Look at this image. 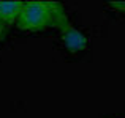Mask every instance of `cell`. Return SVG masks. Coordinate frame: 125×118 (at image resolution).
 Wrapping results in <instances>:
<instances>
[{"label": "cell", "mask_w": 125, "mask_h": 118, "mask_svg": "<svg viewBox=\"0 0 125 118\" xmlns=\"http://www.w3.org/2000/svg\"><path fill=\"white\" fill-rule=\"evenodd\" d=\"M68 24L67 16L63 13L62 5L54 2H24V8L19 16L18 25L25 32H38L48 27H65Z\"/></svg>", "instance_id": "obj_1"}, {"label": "cell", "mask_w": 125, "mask_h": 118, "mask_svg": "<svg viewBox=\"0 0 125 118\" xmlns=\"http://www.w3.org/2000/svg\"><path fill=\"white\" fill-rule=\"evenodd\" d=\"M60 30H62V41L70 52L76 54V52H81L87 47V38L84 36L83 32L76 30L73 25L67 24Z\"/></svg>", "instance_id": "obj_2"}, {"label": "cell", "mask_w": 125, "mask_h": 118, "mask_svg": "<svg viewBox=\"0 0 125 118\" xmlns=\"http://www.w3.org/2000/svg\"><path fill=\"white\" fill-rule=\"evenodd\" d=\"M24 8V2L13 0V2H0V22L5 25L16 24Z\"/></svg>", "instance_id": "obj_3"}, {"label": "cell", "mask_w": 125, "mask_h": 118, "mask_svg": "<svg viewBox=\"0 0 125 118\" xmlns=\"http://www.w3.org/2000/svg\"><path fill=\"white\" fill-rule=\"evenodd\" d=\"M5 33H6V25L3 22H0V41L5 38Z\"/></svg>", "instance_id": "obj_4"}]
</instances>
